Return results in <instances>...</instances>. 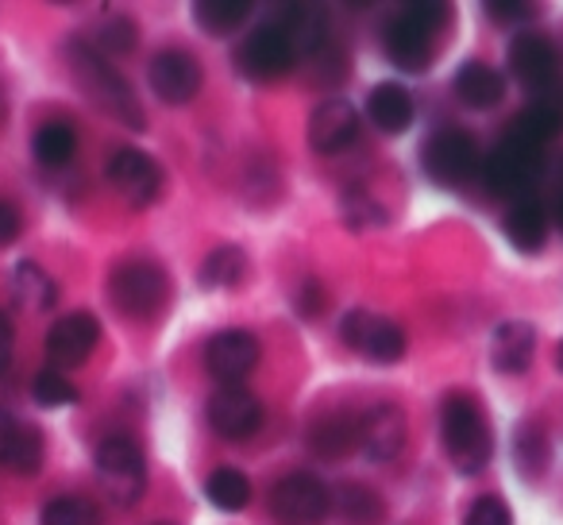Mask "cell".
Listing matches in <instances>:
<instances>
[{"mask_svg":"<svg viewBox=\"0 0 563 525\" xmlns=\"http://www.w3.org/2000/svg\"><path fill=\"white\" fill-rule=\"evenodd\" d=\"M440 440L448 463L460 475H478L494 456V429L486 422V409L463 391H452L440 406Z\"/></svg>","mask_w":563,"mask_h":525,"instance_id":"6da1fadb","label":"cell"},{"mask_svg":"<svg viewBox=\"0 0 563 525\" xmlns=\"http://www.w3.org/2000/svg\"><path fill=\"white\" fill-rule=\"evenodd\" d=\"M448 17H452V9L440 0H413V4L394 12L383 32V47L390 63L398 70L421 74L432 63V47H437V35L448 28Z\"/></svg>","mask_w":563,"mask_h":525,"instance_id":"7a4b0ae2","label":"cell"},{"mask_svg":"<svg viewBox=\"0 0 563 525\" xmlns=\"http://www.w3.org/2000/svg\"><path fill=\"white\" fill-rule=\"evenodd\" d=\"M66 58H70V70H74V78H78L81 94H86L97 109L109 112V117L120 120L124 128H135V132L147 128L135 89L120 78V70L101 51H93V43H70V55Z\"/></svg>","mask_w":563,"mask_h":525,"instance_id":"3957f363","label":"cell"},{"mask_svg":"<svg viewBox=\"0 0 563 525\" xmlns=\"http://www.w3.org/2000/svg\"><path fill=\"white\" fill-rule=\"evenodd\" d=\"M540 174H544V143L509 124V132L501 135L483 166L486 189L501 201H521L537 194Z\"/></svg>","mask_w":563,"mask_h":525,"instance_id":"277c9868","label":"cell"},{"mask_svg":"<svg viewBox=\"0 0 563 525\" xmlns=\"http://www.w3.org/2000/svg\"><path fill=\"white\" fill-rule=\"evenodd\" d=\"M109 298L128 321H155L170 306V275L147 259L120 263L109 275Z\"/></svg>","mask_w":563,"mask_h":525,"instance_id":"5b68a950","label":"cell"},{"mask_svg":"<svg viewBox=\"0 0 563 525\" xmlns=\"http://www.w3.org/2000/svg\"><path fill=\"white\" fill-rule=\"evenodd\" d=\"M97 479H101L104 494H109L117 506H135L147 491V460H143V448L135 445L124 433H112L97 445L93 456Z\"/></svg>","mask_w":563,"mask_h":525,"instance_id":"8992f818","label":"cell"},{"mask_svg":"<svg viewBox=\"0 0 563 525\" xmlns=\"http://www.w3.org/2000/svg\"><path fill=\"white\" fill-rule=\"evenodd\" d=\"M421 166L437 186L455 189L467 186L478 174V143L463 128H444V132H432L421 147Z\"/></svg>","mask_w":563,"mask_h":525,"instance_id":"52a82bcc","label":"cell"},{"mask_svg":"<svg viewBox=\"0 0 563 525\" xmlns=\"http://www.w3.org/2000/svg\"><path fill=\"white\" fill-rule=\"evenodd\" d=\"M332 510V494L309 471L282 475L271 491V514L278 525H324Z\"/></svg>","mask_w":563,"mask_h":525,"instance_id":"ba28073f","label":"cell"},{"mask_svg":"<svg viewBox=\"0 0 563 525\" xmlns=\"http://www.w3.org/2000/svg\"><path fill=\"white\" fill-rule=\"evenodd\" d=\"M340 340L371 363H398L406 356V332H401V325L375 314V309H352L340 321Z\"/></svg>","mask_w":563,"mask_h":525,"instance_id":"9c48e42d","label":"cell"},{"mask_svg":"<svg viewBox=\"0 0 563 525\" xmlns=\"http://www.w3.org/2000/svg\"><path fill=\"white\" fill-rule=\"evenodd\" d=\"M258 360H263V348L247 329H224L205 344V371L220 386H243V379L258 368Z\"/></svg>","mask_w":563,"mask_h":525,"instance_id":"30bf717a","label":"cell"},{"mask_svg":"<svg viewBox=\"0 0 563 525\" xmlns=\"http://www.w3.org/2000/svg\"><path fill=\"white\" fill-rule=\"evenodd\" d=\"M294 63H298V58H294L290 43H286V35L274 24L255 28V32L240 43V51H235V66H240V74L251 81L282 78V74L294 70Z\"/></svg>","mask_w":563,"mask_h":525,"instance_id":"8fae6325","label":"cell"},{"mask_svg":"<svg viewBox=\"0 0 563 525\" xmlns=\"http://www.w3.org/2000/svg\"><path fill=\"white\" fill-rule=\"evenodd\" d=\"M104 174H109L112 189H117L128 205H135V209H143V205H151L163 194V166L140 147H120L117 155L109 158V171Z\"/></svg>","mask_w":563,"mask_h":525,"instance_id":"7c38bea8","label":"cell"},{"mask_svg":"<svg viewBox=\"0 0 563 525\" xmlns=\"http://www.w3.org/2000/svg\"><path fill=\"white\" fill-rule=\"evenodd\" d=\"M147 81H151V89H155L158 101H166V105H189L197 94H201L205 70H201V63H197V58L189 55V51L170 47V51H158V55L151 58Z\"/></svg>","mask_w":563,"mask_h":525,"instance_id":"4fadbf2b","label":"cell"},{"mask_svg":"<svg viewBox=\"0 0 563 525\" xmlns=\"http://www.w3.org/2000/svg\"><path fill=\"white\" fill-rule=\"evenodd\" d=\"M509 74L529 94L560 86V55H555L552 40L540 32H517L509 43Z\"/></svg>","mask_w":563,"mask_h":525,"instance_id":"5bb4252c","label":"cell"},{"mask_svg":"<svg viewBox=\"0 0 563 525\" xmlns=\"http://www.w3.org/2000/svg\"><path fill=\"white\" fill-rule=\"evenodd\" d=\"M97 340H101V321L86 309L78 314H66L51 325L47 332V360L55 371H70V368H81V363L93 356Z\"/></svg>","mask_w":563,"mask_h":525,"instance_id":"9a60e30c","label":"cell"},{"mask_svg":"<svg viewBox=\"0 0 563 525\" xmlns=\"http://www.w3.org/2000/svg\"><path fill=\"white\" fill-rule=\"evenodd\" d=\"M205 417H209L217 437L247 440V437H255L258 425H263V402H258L247 386H220L209 398Z\"/></svg>","mask_w":563,"mask_h":525,"instance_id":"2e32d148","label":"cell"},{"mask_svg":"<svg viewBox=\"0 0 563 525\" xmlns=\"http://www.w3.org/2000/svg\"><path fill=\"white\" fill-rule=\"evenodd\" d=\"M406 437H409V422L398 402H375V406L360 414V448L375 463L398 460V452L406 448Z\"/></svg>","mask_w":563,"mask_h":525,"instance_id":"e0dca14e","label":"cell"},{"mask_svg":"<svg viewBox=\"0 0 563 525\" xmlns=\"http://www.w3.org/2000/svg\"><path fill=\"white\" fill-rule=\"evenodd\" d=\"M355 135H360V112L344 97L321 101L309 117V143H313L317 155H340V151L352 147Z\"/></svg>","mask_w":563,"mask_h":525,"instance_id":"ac0fdd59","label":"cell"},{"mask_svg":"<svg viewBox=\"0 0 563 525\" xmlns=\"http://www.w3.org/2000/svg\"><path fill=\"white\" fill-rule=\"evenodd\" d=\"M47 456V440L32 422L12 414H0V471L12 475H35Z\"/></svg>","mask_w":563,"mask_h":525,"instance_id":"d6986e66","label":"cell"},{"mask_svg":"<svg viewBox=\"0 0 563 525\" xmlns=\"http://www.w3.org/2000/svg\"><path fill=\"white\" fill-rule=\"evenodd\" d=\"M286 43H290L294 58L321 55L329 51V17L317 4H290V9H278V20H271Z\"/></svg>","mask_w":563,"mask_h":525,"instance_id":"ffe728a7","label":"cell"},{"mask_svg":"<svg viewBox=\"0 0 563 525\" xmlns=\"http://www.w3.org/2000/svg\"><path fill=\"white\" fill-rule=\"evenodd\" d=\"M455 86V97H460L467 109H498L501 101H506V74L494 70L490 63H478V58H471V63H463L460 70H455L452 78Z\"/></svg>","mask_w":563,"mask_h":525,"instance_id":"44dd1931","label":"cell"},{"mask_svg":"<svg viewBox=\"0 0 563 525\" xmlns=\"http://www.w3.org/2000/svg\"><path fill=\"white\" fill-rule=\"evenodd\" d=\"M501 232L506 240L514 243L521 255H537L540 248L548 243V212L544 205L532 197H521V201H509L506 217H501Z\"/></svg>","mask_w":563,"mask_h":525,"instance_id":"7402d4cb","label":"cell"},{"mask_svg":"<svg viewBox=\"0 0 563 525\" xmlns=\"http://www.w3.org/2000/svg\"><path fill=\"white\" fill-rule=\"evenodd\" d=\"M532 352H537V329L529 321H501L490 337V360L501 375H521L529 371Z\"/></svg>","mask_w":563,"mask_h":525,"instance_id":"603a6c76","label":"cell"},{"mask_svg":"<svg viewBox=\"0 0 563 525\" xmlns=\"http://www.w3.org/2000/svg\"><path fill=\"white\" fill-rule=\"evenodd\" d=\"M367 117L375 128H383L386 135H401L413 128V117H417V105L409 97L406 86L398 81H383L367 94Z\"/></svg>","mask_w":563,"mask_h":525,"instance_id":"cb8c5ba5","label":"cell"},{"mask_svg":"<svg viewBox=\"0 0 563 525\" xmlns=\"http://www.w3.org/2000/svg\"><path fill=\"white\" fill-rule=\"evenodd\" d=\"M514 128H521L525 135H532L540 143L555 140L563 132V81L552 89H540V94H529V101H525L521 117L514 120Z\"/></svg>","mask_w":563,"mask_h":525,"instance_id":"d4e9b609","label":"cell"},{"mask_svg":"<svg viewBox=\"0 0 563 525\" xmlns=\"http://www.w3.org/2000/svg\"><path fill=\"white\" fill-rule=\"evenodd\" d=\"M552 463V445H548V429L537 422H521L514 433V468L521 479H540Z\"/></svg>","mask_w":563,"mask_h":525,"instance_id":"484cf974","label":"cell"},{"mask_svg":"<svg viewBox=\"0 0 563 525\" xmlns=\"http://www.w3.org/2000/svg\"><path fill=\"white\" fill-rule=\"evenodd\" d=\"M360 445V417H321L309 429V448L324 460H340Z\"/></svg>","mask_w":563,"mask_h":525,"instance_id":"4316f807","label":"cell"},{"mask_svg":"<svg viewBox=\"0 0 563 525\" xmlns=\"http://www.w3.org/2000/svg\"><path fill=\"white\" fill-rule=\"evenodd\" d=\"M32 151L43 166H66L78 155V132H74L70 120H47V124L35 128Z\"/></svg>","mask_w":563,"mask_h":525,"instance_id":"83f0119b","label":"cell"},{"mask_svg":"<svg viewBox=\"0 0 563 525\" xmlns=\"http://www.w3.org/2000/svg\"><path fill=\"white\" fill-rule=\"evenodd\" d=\"M251 17V4L247 0H197L194 4V20L201 32L209 35H232L240 32L243 24H247Z\"/></svg>","mask_w":563,"mask_h":525,"instance_id":"f1b7e54d","label":"cell"},{"mask_svg":"<svg viewBox=\"0 0 563 525\" xmlns=\"http://www.w3.org/2000/svg\"><path fill=\"white\" fill-rule=\"evenodd\" d=\"M243 271H247V255H243V248H235V243H224V248L209 251L201 263V286L205 291H232V286H240Z\"/></svg>","mask_w":563,"mask_h":525,"instance_id":"f546056e","label":"cell"},{"mask_svg":"<svg viewBox=\"0 0 563 525\" xmlns=\"http://www.w3.org/2000/svg\"><path fill=\"white\" fill-rule=\"evenodd\" d=\"M205 494H209V502L217 510L235 514V510H243L251 502V479L240 468H217L205 479Z\"/></svg>","mask_w":563,"mask_h":525,"instance_id":"4dcf8cb0","label":"cell"},{"mask_svg":"<svg viewBox=\"0 0 563 525\" xmlns=\"http://www.w3.org/2000/svg\"><path fill=\"white\" fill-rule=\"evenodd\" d=\"M336 514H344L347 525H383L386 522V502L378 499L371 486L347 483L336 494Z\"/></svg>","mask_w":563,"mask_h":525,"instance_id":"1f68e13d","label":"cell"},{"mask_svg":"<svg viewBox=\"0 0 563 525\" xmlns=\"http://www.w3.org/2000/svg\"><path fill=\"white\" fill-rule=\"evenodd\" d=\"M12 291H16V298L24 302L27 309H51L58 298L55 278H51L43 267H35V263H20L16 278H12Z\"/></svg>","mask_w":563,"mask_h":525,"instance_id":"d6a6232c","label":"cell"},{"mask_svg":"<svg viewBox=\"0 0 563 525\" xmlns=\"http://www.w3.org/2000/svg\"><path fill=\"white\" fill-rule=\"evenodd\" d=\"M40 525H101V510L81 494H58L43 506Z\"/></svg>","mask_w":563,"mask_h":525,"instance_id":"836d02e7","label":"cell"},{"mask_svg":"<svg viewBox=\"0 0 563 525\" xmlns=\"http://www.w3.org/2000/svg\"><path fill=\"white\" fill-rule=\"evenodd\" d=\"M135 43H140V28H135L128 17H109L101 28H97L93 51H101L104 58H117V55H132Z\"/></svg>","mask_w":563,"mask_h":525,"instance_id":"e575fe53","label":"cell"},{"mask_svg":"<svg viewBox=\"0 0 563 525\" xmlns=\"http://www.w3.org/2000/svg\"><path fill=\"white\" fill-rule=\"evenodd\" d=\"M340 209H344V225L352 228V232H367V228H375V225H383V220H386L383 205H378L363 186L347 189Z\"/></svg>","mask_w":563,"mask_h":525,"instance_id":"d590c367","label":"cell"},{"mask_svg":"<svg viewBox=\"0 0 563 525\" xmlns=\"http://www.w3.org/2000/svg\"><path fill=\"white\" fill-rule=\"evenodd\" d=\"M32 398L40 402L43 409H58V406H70V402H78V391H74V383L63 375V371L43 368L40 375H35V383H32Z\"/></svg>","mask_w":563,"mask_h":525,"instance_id":"8d00e7d4","label":"cell"},{"mask_svg":"<svg viewBox=\"0 0 563 525\" xmlns=\"http://www.w3.org/2000/svg\"><path fill=\"white\" fill-rule=\"evenodd\" d=\"M463 525H514V510H509V502L498 499V494H483V499H475V506L467 510V522Z\"/></svg>","mask_w":563,"mask_h":525,"instance_id":"74e56055","label":"cell"},{"mask_svg":"<svg viewBox=\"0 0 563 525\" xmlns=\"http://www.w3.org/2000/svg\"><path fill=\"white\" fill-rule=\"evenodd\" d=\"M294 309H298L301 317H321L324 309H329V291H324L321 278H306L298 291V298H294Z\"/></svg>","mask_w":563,"mask_h":525,"instance_id":"f35d334b","label":"cell"},{"mask_svg":"<svg viewBox=\"0 0 563 525\" xmlns=\"http://www.w3.org/2000/svg\"><path fill=\"white\" fill-rule=\"evenodd\" d=\"M486 17H494V24H529L537 17L532 4H521V0H490L486 4Z\"/></svg>","mask_w":563,"mask_h":525,"instance_id":"ab89813d","label":"cell"},{"mask_svg":"<svg viewBox=\"0 0 563 525\" xmlns=\"http://www.w3.org/2000/svg\"><path fill=\"white\" fill-rule=\"evenodd\" d=\"M20 228H24V217H20L16 201H9V197H0V248H9V243H16Z\"/></svg>","mask_w":563,"mask_h":525,"instance_id":"60d3db41","label":"cell"},{"mask_svg":"<svg viewBox=\"0 0 563 525\" xmlns=\"http://www.w3.org/2000/svg\"><path fill=\"white\" fill-rule=\"evenodd\" d=\"M12 348H16V332H12V321L0 314V375L9 371L12 363Z\"/></svg>","mask_w":563,"mask_h":525,"instance_id":"b9f144b4","label":"cell"},{"mask_svg":"<svg viewBox=\"0 0 563 525\" xmlns=\"http://www.w3.org/2000/svg\"><path fill=\"white\" fill-rule=\"evenodd\" d=\"M555 225L563 232V166H560V194H555Z\"/></svg>","mask_w":563,"mask_h":525,"instance_id":"7bdbcfd3","label":"cell"},{"mask_svg":"<svg viewBox=\"0 0 563 525\" xmlns=\"http://www.w3.org/2000/svg\"><path fill=\"white\" fill-rule=\"evenodd\" d=\"M555 368L563 371V340H560V348H555Z\"/></svg>","mask_w":563,"mask_h":525,"instance_id":"ee69618b","label":"cell"},{"mask_svg":"<svg viewBox=\"0 0 563 525\" xmlns=\"http://www.w3.org/2000/svg\"><path fill=\"white\" fill-rule=\"evenodd\" d=\"M0 124H4V101H0Z\"/></svg>","mask_w":563,"mask_h":525,"instance_id":"f6af8a7d","label":"cell"}]
</instances>
